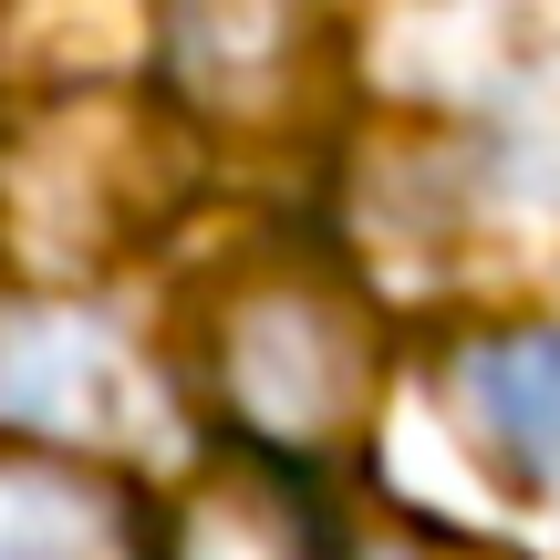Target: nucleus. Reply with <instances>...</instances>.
<instances>
[{"label":"nucleus","mask_w":560,"mask_h":560,"mask_svg":"<svg viewBox=\"0 0 560 560\" xmlns=\"http://www.w3.org/2000/svg\"><path fill=\"white\" fill-rule=\"evenodd\" d=\"M177 416V374L125 332L104 291H0V436L145 478Z\"/></svg>","instance_id":"obj_4"},{"label":"nucleus","mask_w":560,"mask_h":560,"mask_svg":"<svg viewBox=\"0 0 560 560\" xmlns=\"http://www.w3.org/2000/svg\"><path fill=\"white\" fill-rule=\"evenodd\" d=\"M156 478L0 436V560H145Z\"/></svg>","instance_id":"obj_7"},{"label":"nucleus","mask_w":560,"mask_h":560,"mask_svg":"<svg viewBox=\"0 0 560 560\" xmlns=\"http://www.w3.org/2000/svg\"><path fill=\"white\" fill-rule=\"evenodd\" d=\"M332 560H529V550L478 540V529L436 520V509H405V499H342Z\"/></svg>","instance_id":"obj_8"},{"label":"nucleus","mask_w":560,"mask_h":560,"mask_svg":"<svg viewBox=\"0 0 560 560\" xmlns=\"http://www.w3.org/2000/svg\"><path fill=\"white\" fill-rule=\"evenodd\" d=\"M395 301L322 208H280L219 240L177 301V405L208 446L270 457L312 488H363L395 395Z\"/></svg>","instance_id":"obj_1"},{"label":"nucleus","mask_w":560,"mask_h":560,"mask_svg":"<svg viewBox=\"0 0 560 560\" xmlns=\"http://www.w3.org/2000/svg\"><path fill=\"white\" fill-rule=\"evenodd\" d=\"M446 436L509 499H560V312H478L425 353Z\"/></svg>","instance_id":"obj_5"},{"label":"nucleus","mask_w":560,"mask_h":560,"mask_svg":"<svg viewBox=\"0 0 560 560\" xmlns=\"http://www.w3.org/2000/svg\"><path fill=\"white\" fill-rule=\"evenodd\" d=\"M219 177L145 83H52L0 115V270L11 291H104L156 260Z\"/></svg>","instance_id":"obj_2"},{"label":"nucleus","mask_w":560,"mask_h":560,"mask_svg":"<svg viewBox=\"0 0 560 560\" xmlns=\"http://www.w3.org/2000/svg\"><path fill=\"white\" fill-rule=\"evenodd\" d=\"M145 94L219 156H301L342 136L353 21L342 0H136Z\"/></svg>","instance_id":"obj_3"},{"label":"nucleus","mask_w":560,"mask_h":560,"mask_svg":"<svg viewBox=\"0 0 560 560\" xmlns=\"http://www.w3.org/2000/svg\"><path fill=\"white\" fill-rule=\"evenodd\" d=\"M332 540H342V488H312L208 436L187 478L156 488V509H145V560H332Z\"/></svg>","instance_id":"obj_6"}]
</instances>
